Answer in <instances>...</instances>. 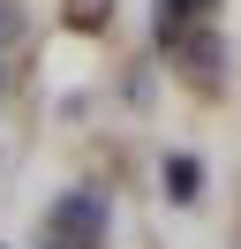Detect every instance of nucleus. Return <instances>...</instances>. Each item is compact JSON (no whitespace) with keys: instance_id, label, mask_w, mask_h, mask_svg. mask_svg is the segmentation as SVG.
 <instances>
[{"instance_id":"f257e3e1","label":"nucleus","mask_w":241,"mask_h":249,"mask_svg":"<svg viewBox=\"0 0 241 249\" xmlns=\"http://www.w3.org/2000/svg\"><path fill=\"white\" fill-rule=\"evenodd\" d=\"M53 234H60V249H90V242H105V204L90 196V189L60 196V204H53Z\"/></svg>"},{"instance_id":"f03ea898","label":"nucleus","mask_w":241,"mask_h":249,"mask_svg":"<svg viewBox=\"0 0 241 249\" xmlns=\"http://www.w3.org/2000/svg\"><path fill=\"white\" fill-rule=\"evenodd\" d=\"M173 46H181V76H189L196 91H219V38H211V31H196V38L181 31Z\"/></svg>"},{"instance_id":"7ed1b4c3","label":"nucleus","mask_w":241,"mask_h":249,"mask_svg":"<svg viewBox=\"0 0 241 249\" xmlns=\"http://www.w3.org/2000/svg\"><path fill=\"white\" fill-rule=\"evenodd\" d=\"M196 8H211V0H158V8H151V31H158V46H173L181 31H189V16Z\"/></svg>"},{"instance_id":"20e7f679","label":"nucleus","mask_w":241,"mask_h":249,"mask_svg":"<svg viewBox=\"0 0 241 249\" xmlns=\"http://www.w3.org/2000/svg\"><path fill=\"white\" fill-rule=\"evenodd\" d=\"M196 189H204V166H196L189 151H173V159H166V196H173V204H196Z\"/></svg>"},{"instance_id":"39448f33","label":"nucleus","mask_w":241,"mask_h":249,"mask_svg":"<svg viewBox=\"0 0 241 249\" xmlns=\"http://www.w3.org/2000/svg\"><path fill=\"white\" fill-rule=\"evenodd\" d=\"M8 31H15V16H8V8H0V38H8Z\"/></svg>"}]
</instances>
